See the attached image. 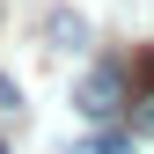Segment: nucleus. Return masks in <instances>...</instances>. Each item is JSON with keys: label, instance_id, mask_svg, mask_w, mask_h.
Here are the masks:
<instances>
[{"label": "nucleus", "instance_id": "f257e3e1", "mask_svg": "<svg viewBox=\"0 0 154 154\" xmlns=\"http://www.w3.org/2000/svg\"><path fill=\"white\" fill-rule=\"evenodd\" d=\"M73 103H81V118H95V125H118L132 110V66H118V59L88 66L81 88H73Z\"/></svg>", "mask_w": 154, "mask_h": 154}, {"label": "nucleus", "instance_id": "f03ea898", "mask_svg": "<svg viewBox=\"0 0 154 154\" xmlns=\"http://www.w3.org/2000/svg\"><path fill=\"white\" fill-rule=\"evenodd\" d=\"M132 140H154V51L132 59V110H125Z\"/></svg>", "mask_w": 154, "mask_h": 154}, {"label": "nucleus", "instance_id": "7ed1b4c3", "mask_svg": "<svg viewBox=\"0 0 154 154\" xmlns=\"http://www.w3.org/2000/svg\"><path fill=\"white\" fill-rule=\"evenodd\" d=\"M66 154H132V140H125V132H88V140L66 147Z\"/></svg>", "mask_w": 154, "mask_h": 154}, {"label": "nucleus", "instance_id": "20e7f679", "mask_svg": "<svg viewBox=\"0 0 154 154\" xmlns=\"http://www.w3.org/2000/svg\"><path fill=\"white\" fill-rule=\"evenodd\" d=\"M51 37H59V51H73L88 29H81V15H66V8H59V15H51Z\"/></svg>", "mask_w": 154, "mask_h": 154}, {"label": "nucleus", "instance_id": "39448f33", "mask_svg": "<svg viewBox=\"0 0 154 154\" xmlns=\"http://www.w3.org/2000/svg\"><path fill=\"white\" fill-rule=\"evenodd\" d=\"M15 110H22V88H15L8 73H0V118H15Z\"/></svg>", "mask_w": 154, "mask_h": 154}, {"label": "nucleus", "instance_id": "423d86ee", "mask_svg": "<svg viewBox=\"0 0 154 154\" xmlns=\"http://www.w3.org/2000/svg\"><path fill=\"white\" fill-rule=\"evenodd\" d=\"M0 154H8V147H0Z\"/></svg>", "mask_w": 154, "mask_h": 154}]
</instances>
